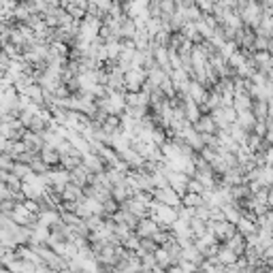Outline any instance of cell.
Returning a JSON list of instances; mask_svg holds the SVG:
<instances>
[{
	"label": "cell",
	"mask_w": 273,
	"mask_h": 273,
	"mask_svg": "<svg viewBox=\"0 0 273 273\" xmlns=\"http://www.w3.org/2000/svg\"><path fill=\"white\" fill-rule=\"evenodd\" d=\"M239 13L243 17V22H246V26L252 28V30H256L262 22V17H265V5H262L260 0H250L246 7L239 9Z\"/></svg>",
	"instance_id": "obj_1"
},
{
	"label": "cell",
	"mask_w": 273,
	"mask_h": 273,
	"mask_svg": "<svg viewBox=\"0 0 273 273\" xmlns=\"http://www.w3.org/2000/svg\"><path fill=\"white\" fill-rule=\"evenodd\" d=\"M207 226H209V233H213L220 243H226L233 235H237V233H239L237 224L235 222H229V220H222V222H211L209 220Z\"/></svg>",
	"instance_id": "obj_2"
},
{
	"label": "cell",
	"mask_w": 273,
	"mask_h": 273,
	"mask_svg": "<svg viewBox=\"0 0 273 273\" xmlns=\"http://www.w3.org/2000/svg\"><path fill=\"white\" fill-rule=\"evenodd\" d=\"M145 83H148V68L139 66L126 73V92H141Z\"/></svg>",
	"instance_id": "obj_3"
},
{
	"label": "cell",
	"mask_w": 273,
	"mask_h": 273,
	"mask_svg": "<svg viewBox=\"0 0 273 273\" xmlns=\"http://www.w3.org/2000/svg\"><path fill=\"white\" fill-rule=\"evenodd\" d=\"M154 199L164 203V205H171V207H177V209L184 205V201H181L184 197L175 188H171V186H167V188H156L154 190Z\"/></svg>",
	"instance_id": "obj_4"
},
{
	"label": "cell",
	"mask_w": 273,
	"mask_h": 273,
	"mask_svg": "<svg viewBox=\"0 0 273 273\" xmlns=\"http://www.w3.org/2000/svg\"><path fill=\"white\" fill-rule=\"evenodd\" d=\"M22 141L26 143L28 152H34V154H41V150L45 148V139H43V134H41V132H34V130H30V128H28V130L24 132Z\"/></svg>",
	"instance_id": "obj_5"
},
{
	"label": "cell",
	"mask_w": 273,
	"mask_h": 273,
	"mask_svg": "<svg viewBox=\"0 0 273 273\" xmlns=\"http://www.w3.org/2000/svg\"><path fill=\"white\" fill-rule=\"evenodd\" d=\"M158 231H160V224L156 222L152 216L141 218L139 224H136V235H139L141 239H145V237H154Z\"/></svg>",
	"instance_id": "obj_6"
},
{
	"label": "cell",
	"mask_w": 273,
	"mask_h": 273,
	"mask_svg": "<svg viewBox=\"0 0 273 273\" xmlns=\"http://www.w3.org/2000/svg\"><path fill=\"white\" fill-rule=\"evenodd\" d=\"M154 58H156V64H158L162 71H167L169 75L173 73V66H171V50H169V47L154 45Z\"/></svg>",
	"instance_id": "obj_7"
},
{
	"label": "cell",
	"mask_w": 273,
	"mask_h": 273,
	"mask_svg": "<svg viewBox=\"0 0 273 273\" xmlns=\"http://www.w3.org/2000/svg\"><path fill=\"white\" fill-rule=\"evenodd\" d=\"M194 128H197L201 134H207V132H211V134H216L220 128H218V124H216V120H213V115L211 113H203L201 118L194 122Z\"/></svg>",
	"instance_id": "obj_8"
},
{
	"label": "cell",
	"mask_w": 273,
	"mask_h": 273,
	"mask_svg": "<svg viewBox=\"0 0 273 273\" xmlns=\"http://www.w3.org/2000/svg\"><path fill=\"white\" fill-rule=\"evenodd\" d=\"M83 164L87 169H90L92 173H103L107 171V162L101 154H96V152H90V154H83Z\"/></svg>",
	"instance_id": "obj_9"
},
{
	"label": "cell",
	"mask_w": 273,
	"mask_h": 273,
	"mask_svg": "<svg viewBox=\"0 0 273 273\" xmlns=\"http://www.w3.org/2000/svg\"><path fill=\"white\" fill-rule=\"evenodd\" d=\"M90 179H92V171L87 169L85 164H81V167H77V169L71 171V181L77 184V186H81V188L90 186Z\"/></svg>",
	"instance_id": "obj_10"
},
{
	"label": "cell",
	"mask_w": 273,
	"mask_h": 273,
	"mask_svg": "<svg viewBox=\"0 0 273 273\" xmlns=\"http://www.w3.org/2000/svg\"><path fill=\"white\" fill-rule=\"evenodd\" d=\"M122 158L128 162V167H130L132 171H141V169H143V164H145V158H143V156L136 152L134 148H128L126 152H122Z\"/></svg>",
	"instance_id": "obj_11"
},
{
	"label": "cell",
	"mask_w": 273,
	"mask_h": 273,
	"mask_svg": "<svg viewBox=\"0 0 273 273\" xmlns=\"http://www.w3.org/2000/svg\"><path fill=\"white\" fill-rule=\"evenodd\" d=\"M126 107H150V94L141 92H126Z\"/></svg>",
	"instance_id": "obj_12"
},
{
	"label": "cell",
	"mask_w": 273,
	"mask_h": 273,
	"mask_svg": "<svg viewBox=\"0 0 273 273\" xmlns=\"http://www.w3.org/2000/svg\"><path fill=\"white\" fill-rule=\"evenodd\" d=\"M252 105H254V96H252L250 92H239V94H235V103H233V107H235L237 113L252 111Z\"/></svg>",
	"instance_id": "obj_13"
},
{
	"label": "cell",
	"mask_w": 273,
	"mask_h": 273,
	"mask_svg": "<svg viewBox=\"0 0 273 273\" xmlns=\"http://www.w3.org/2000/svg\"><path fill=\"white\" fill-rule=\"evenodd\" d=\"M252 111H254V115H256V120H258V122H267V120H269V115H271L269 101H265V99H254Z\"/></svg>",
	"instance_id": "obj_14"
},
{
	"label": "cell",
	"mask_w": 273,
	"mask_h": 273,
	"mask_svg": "<svg viewBox=\"0 0 273 273\" xmlns=\"http://www.w3.org/2000/svg\"><path fill=\"white\" fill-rule=\"evenodd\" d=\"M41 158L50 164V167H60V160H62V154L58 152L56 148H52V145H45V148L41 150Z\"/></svg>",
	"instance_id": "obj_15"
},
{
	"label": "cell",
	"mask_w": 273,
	"mask_h": 273,
	"mask_svg": "<svg viewBox=\"0 0 273 273\" xmlns=\"http://www.w3.org/2000/svg\"><path fill=\"white\" fill-rule=\"evenodd\" d=\"M224 246H229L231 250H235L239 256H243L246 254V248H248V241H246V235H243V233H237V235H233Z\"/></svg>",
	"instance_id": "obj_16"
},
{
	"label": "cell",
	"mask_w": 273,
	"mask_h": 273,
	"mask_svg": "<svg viewBox=\"0 0 273 273\" xmlns=\"http://www.w3.org/2000/svg\"><path fill=\"white\" fill-rule=\"evenodd\" d=\"M181 258H186V260H190V262H194V265H203V262H205V256H203V252L197 248V246H194V243H192V246H188V248H184V252H181Z\"/></svg>",
	"instance_id": "obj_17"
},
{
	"label": "cell",
	"mask_w": 273,
	"mask_h": 273,
	"mask_svg": "<svg viewBox=\"0 0 273 273\" xmlns=\"http://www.w3.org/2000/svg\"><path fill=\"white\" fill-rule=\"evenodd\" d=\"M111 197L122 205L124 201H128V199L132 197V190L128 188V184H118V186H113V188H111Z\"/></svg>",
	"instance_id": "obj_18"
},
{
	"label": "cell",
	"mask_w": 273,
	"mask_h": 273,
	"mask_svg": "<svg viewBox=\"0 0 273 273\" xmlns=\"http://www.w3.org/2000/svg\"><path fill=\"white\" fill-rule=\"evenodd\" d=\"M237 229H239V233H243V235H252V233H258V222L248 218V216H241L239 222H237Z\"/></svg>",
	"instance_id": "obj_19"
},
{
	"label": "cell",
	"mask_w": 273,
	"mask_h": 273,
	"mask_svg": "<svg viewBox=\"0 0 273 273\" xmlns=\"http://www.w3.org/2000/svg\"><path fill=\"white\" fill-rule=\"evenodd\" d=\"M237 122H239L241 128H246L248 132H254V126H256V122H258V120H256L254 111H243V113H239Z\"/></svg>",
	"instance_id": "obj_20"
},
{
	"label": "cell",
	"mask_w": 273,
	"mask_h": 273,
	"mask_svg": "<svg viewBox=\"0 0 273 273\" xmlns=\"http://www.w3.org/2000/svg\"><path fill=\"white\" fill-rule=\"evenodd\" d=\"M218 258H220L222 265L229 267V265H233V262L239 260V254H237L235 250H231L229 246H224V243H222V248H220V252H218Z\"/></svg>",
	"instance_id": "obj_21"
},
{
	"label": "cell",
	"mask_w": 273,
	"mask_h": 273,
	"mask_svg": "<svg viewBox=\"0 0 273 273\" xmlns=\"http://www.w3.org/2000/svg\"><path fill=\"white\" fill-rule=\"evenodd\" d=\"M190 229H192V235H194V239L205 237V235H207V233H209L207 222L201 220V218H197V216H194V218L190 220Z\"/></svg>",
	"instance_id": "obj_22"
},
{
	"label": "cell",
	"mask_w": 273,
	"mask_h": 273,
	"mask_svg": "<svg viewBox=\"0 0 273 273\" xmlns=\"http://www.w3.org/2000/svg\"><path fill=\"white\" fill-rule=\"evenodd\" d=\"M184 205H186V207H201V205H205V197L203 194H199V192H186L184 194Z\"/></svg>",
	"instance_id": "obj_23"
},
{
	"label": "cell",
	"mask_w": 273,
	"mask_h": 273,
	"mask_svg": "<svg viewBox=\"0 0 273 273\" xmlns=\"http://www.w3.org/2000/svg\"><path fill=\"white\" fill-rule=\"evenodd\" d=\"M229 132H231V136H233V139H235L237 143H246V139H248V130L246 128H241V126H239V122H235V124H231V128H229Z\"/></svg>",
	"instance_id": "obj_24"
},
{
	"label": "cell",
	"mask_w": 273,
	"mask_h": 273,
	"mask_svg": "<svg viewBox=\"0 0 273 273\" xmlns=\"http://www.w3.org/2000/svg\"><path fill=\"white\" fill-rule=\"evenodd\" d=\"M122 246H124L126 250H130V252H136V250L141 248V237L136 235V231H132L128 237H124V239H122Z\"/></svg>",
	"instance_id": "obj_25"
},
{
	"label": "cell",
	"mask_w": 273,
	"mask_h": 273,
	"mask_svg": "<svg viewBox=\"0 0 273 273\" xmlns=\"http://www.w3.org/2000/svg\"><path fill=\"white\" fill-rule=\"evenodd\" d=\"M179 9V3L177 0H160V11L162 15H175Z\"/></svg>",
	"instance_id": "obj_26"
},
{
	"label": "cell",
	"mask_w": 273,
	"mask_h": 273,
	"mask_svg": "<svg viewBox=\"0 0 273 273\" xmlns=\"http://www.w3.org/2000/svg\"><path fill=\"white\" fill-rule=\"evenodd\" d=\"M13 164H15V158H13V156L3 152V158H0V169H3V171H11V169H13Z\"/></svg>",
	"instance_id": "obj_27"
},
{
	"label": "cell",
	"mask_w": 273,
	"mask_h": 273,
	"mask_svg": "<svg viewBox=\"0 0 273 273\" xmlns=\"http://www.w3.org/2000/svg\"><path fill=\"white\" fill-rule=\"evenodd\" d=\"M209 220H211V222H222V220H226V216H224V207H211V209H209Z\"/></svg>",
	"instance_id": "obj_28"
},
{
	"label": "cell",
	"mask_w": 273,
	"mask_h": 273,
	"mask_svg": "<svg viewBox=\"0 0 273 273\" xmlns=\"http://www.w3.org/2000/svg\"><path fill=\"white\" fill-rule=\"evenodd\" d=\"M188 192H199V194H203L205 192V186L197 179V177H190V181H188Z\"/></svg>",
	"instance_id": "obj_29"
},
{
	"label": "cell",
	"mask_w": 273,
	"mask_h": 273,
	"mask_svg": "<svg viewBox=\"0 0 273 273\" xmlns=\"http://www.w3.org/2000/svg\"><path fill=\"white\" fill-rule=\"evenodd\" d=\"M141 260H143V269H156V267H158V260H156V254H145Z\"/></svg>",
	"instance_id": "obj_30"
},
{
	"label": "cell",
	"mask_w": 273,
	"mask_h": 273,
	"mask_svg": "<svg viewBox=\"0 0 273 273\" xmlns=\"http://www.w3.org/2000/svg\"><path fill=\"white\" fill-rule=\"evenodd\" d=\"M254 132H256L258 136H265V139H267V134H269V126H267V122H256Z\"/></svg>",
	"instance_id": "obj_31"
},
{
	"label": "cell",
	"mask_w": 273,
	"mask_h": 273,
	"mask_svg": "<svg viewBox=\"0 0 273 273\" xmlns=\"http://www.w3.org/2000/svg\"><path fill=\"white\" fill-rule=\"evenodd\" d=\"M0 205H3V213H13V209H15L17 201H3Z\"/></svg>",
	"instance_id": "obj_32"
},
{
	"label": "cell",
	"mask_w": 273,
	"mask_h": 273,
	"mask_svg": "<svg viewBox=\"0 0 273 273\" xmlns=\"http://www.w3.org/2000/svg\"><path fill=\"white\" fill-rule=\"evenodd\" d=\"M269 207L273 209V188H269Z\"/></svg>",
	"instance_id": "obj_33"
},
{
	"label": "cell",
	"mask_w": 273,
	"mask_h": 273,
	"mask_svg": "<svg viewBox=\"0 0 273 273\" xmlns=\"http://www.w3.org/2000/svg\"><path fill=\"white\" fill-rule=\"evenodd\" d=\"M260 3L265 5V7H273V0H260Z\"/></svg>",
	"instance_id": "obj_34"
}]
</instances>
